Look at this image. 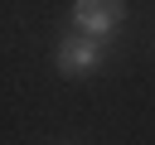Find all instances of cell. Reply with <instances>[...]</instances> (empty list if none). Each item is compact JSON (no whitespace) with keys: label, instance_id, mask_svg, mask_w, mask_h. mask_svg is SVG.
Returning a JSON list of instances; mask_svg holds the SVG:
<instances>
[{"label":"cell","instance_id":"obj_2","mask_svg":"<svg viewBox=\"0 0 155 145\" xmlns=\"http://www.w3.org/2000/svg\"><path fill=\"white\" fill-rule=\"evenodd\" d=\"M58 72H68V77H92L97 68H102V39H92V34H73V39H63L58 44Z\"/></svg>","mask_w":155,"mask_h":145},{"label":"cell","instance_id":"obj_1","mask_svg":"<svg viewBox=\"0 0 155 145\" xmlns=\"http://www.w3.org/2000/svg\"><path fill=\"white\" fill-rule=\"evenodd\" d=\"M126 19V0H73V29L92 39H111Z\"/></svg>","mask_w":155,"mask_h":145}]
</instances>
